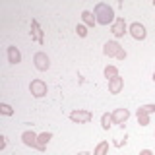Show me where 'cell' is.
Listing matches in <instances>:
<instances>
[{
    "mask_svg": "<svg viewBox=\"0 0 155 155\" xmlns=\"http://www.w3.org/2000/svg\"><path fill=\"white\" fill-rule=\"evenodd\" d=\"M37 136L33 130H25V132H21V142L23 145H27V147H31V149H37V151H41L39 149V143H37Z\"/></svg>",
    "mask_w": 155,
    "mask_h": 155,
    "instance_id": "9",
    "label": "cell"
},
{
    "mask_svg": "<svg viewBox=\"0 0 155 155\" xmlns=\"http://www.w3.org/2000/svg\"><path fill=\"white\" fill-rule=\"evenodd\" d=\"M128 33H130V37H132V39H136V41H145V37H147L145 25H143V23H140V21H134V23H130V27H128Z\"/></svg>",
    "mask_w": 155,
    "mask_h": 155,
    "instance_id": "6",
    "label": "cell"
},
{
    "mask_svg": "<svg viewBox=\"0 0 155 155\" xmlns=\"http://www.w3.org/2000/svg\"><path fill=\"white\" fill-rule=\"evenodd\" d=\"M0 140H2V143H0V149H6V145H8V138H6V136H2Z\"/></svg>",
    "mask_w": 155,
    "mask_h": 155,
    "instance_id": "21",
    "label": "cell"
},
{
    "mask_svg": "<svg viewBox=\"0 0 155 155\" xmlns=\"http://www.w3.org/2000/svg\"><path fill=\"white\" fill-rule=\"evenodd\" d=\"M136 118H138V124L140 126H147L149 124V113H145L142 107L136 110Z\"/></svg>",
    "mask_w": 155,
    "mask_h": 155,
    "instance_id": "14",
    "label": "cell"
},
{
    "mask_svg": "<svg viewBox=\"0 0 155 155\" xmlns=\"http://www.w3.org/2000/svg\"><path fill=\"white\" fill-rule=\"evenodd\" d=\"M128 23H126V19L124 18H116L114 19V23H113V25H110V31H113V35L116 37V39H120V37H124L126 35V33H128Z\"/></svg>",
    "mask_w": 155,
    "mask_h": 155,
    "instance_id": "7",
    "label": "cell"
},
{
    "mask_svg": "<svg viewBox=\"0 0 155 155\" xmlns=\"http://www.w3.org/2000/svg\"><path fill=\"white\" fill-rule=\"evenodd\" d=\"M109 142L107 140H103V142H99L95 145V149H93V155H109Z\"/></svg>",
    "mask_w": 155,
    "mask_h": 155,
    "instance_id": "15",
    "label": "cell"
},
{
    "mask_svg": "<svg viewBox=\"0 0 155 155\" xmlns=\"http://www.w3.org/2000/svg\"><path fill=\"white\" fill-rule=\"evenodd\" d=\"M93 16H95V19H97V23H99V25H113L114 19H116L114 8L109 6L107 2H97V4H95Z\"/></svg>",
    "mask_w": 155,
    "mask_h": 155,
    "instance_id": "1",
    "label": "cell"
},
{
    "mask_svg": "<svg viewBox=\"0 0 155 155\" xmlns=\"http://www.w3.org/2000/svg\"><path fill=\"white\" fill-rule=\"evenodd\" d=\"M142 109L145 110V113H155V103H147V105H142Z\"/></svg>",
    "mask_w": 155,
    "mask_h": 155,
    "instance_id": "20",
    "label": "cell"
},
{
    "mask_svg": "<svg viewBox=\"0 0 155 155\" xmlns=\"http://www.w3.org/2000/svg\"><path fill=\"white\" fill-rule=\"evenodd\" d=\"M6 54H8V62H10V64H19V62H21V52H19L18 47L10 45L6 48Z\"/></svg>",
    "mask_w": 155,
    "mask_h": 155,
    "instance_id": "11",
    "label": "cell"
},
{
    "mask_svg": "<svg viewBox=\"0 0 155 155\" xmlns=\"http://www.w3.org/2000/svg\"><path fill=\"white\" fill-rule=\"evenodd\" d=\"M52 140V134L51 132H41L37 136V143H39V149H41V153L47 149V145H48V142Z\"/></svg>",
    "mask_w": 155,
    "mask_h": 155,
    "instance_id": "12",
    "label": "cell"
},
{
    "mask_svg": "<svg viewBox=\"0 0 155 155\" xmlns=\"http://www.w3.org/2000/svg\"><path fill=\"white\" fill-rule=\"evenodd\" d=\"M68 116H70V120L76 122V124H87V122L93 120V113L87 110V109H74Z\"/></svg>",
    "mask_w": 155,
    "mask_h": 155,
    "instance_id": "3",
    "label": "cell"
},
{
    "mask_svg": "<svg viewBox=\"0 0 155 155\" xmlns=\"http://www.w3.org/2000/svg\"><path fill=\"white\" fill-rule=\"evenodd\" d=\"M33 66H35V70L39 72H47L48 68H51V58H48L47 52H43V51H39L33 54Z\"/></svg>",
    "mask_w": 155,
    "mask_h": 155,
    "instance_id": "4",
    "label": "cell"
},
{
    "mask_svg": "<svg viewBox=\"0 0 155 155\" xmlns=\"http://www.w3.org/2000/svg\"><path fill=\"white\" fill-rule=\"evenodd\" d=\"M153 81H155V72H153Z\"/></svg>",
    "mask_w": 155,
    "mask_h": 155,
    "instance_id": "24",
    "label": "cell"
},
{
    "mask_svg": "<svg viewBox=\"0 0 155 155\" xmlns=\"http://www.w3.org/2000/svg\"><path fill=\"white\" fill-rule=\"evenodd\" d=\"M153 4H155V0H153Z\"/></svg>",
    "mask_w": 155,
    "mask_h": 155,
    "instance_id": "25",
    "label": "cell"
},
{
    "mask_svg": "<svg viewBox=\"0 0 155 155\" xmlns=\"http://www.w3.org/2000/svg\"><path fill=\"white\" fill-rule=\"evenodd\" d=\"M103 74H105L107 80H113V78L120 76V74H118V68H116L114 64H107V66H105V70H103Z\"/></svg>",
    "mask_w": 155,
    "mask_h": 155,
    "instance_id": "16",
    "label": "cell"
},
{
    "mask_svg": "<svg viewBox=\"0 0 155 155\" xmlns=\"http://www.w3.org/2000/svg\"><path fill=\"white\" fill-rule=\"evenodd\" d=\"M110 114H113V124H116V126H124L126 122H128V118H130V110L124 109V107L114 109Z\"/></svg>",
    "mask_w": 155,
    "mask_h": 155,
    "instance_id": "8",
    "label": "cell"
},
{
    "mask_svg": "<svg viewBox=\"0 0 155 155\" xmlns=\"http://www.w3.org/2000/svg\"><path fill=\"white\" fill-rule=\"evenodd\" d=\"M81 21H84V25H87V27L97 25V19L93 16V12H89V10H84V12H81Z\"/></svg>",
    "mask_w": 155,
    "mask_h": 155,
    "instance_id": "13",
    "label": "cell"
},
{
    "mask_svg": "<svg viewBox=\"0 0 155 155\" xmlns=\"http://www.w3.org/2000/svg\"><path fill=\"white\" fill-rule=\"evenodd\" d=\"M87 29H89L87 25H84V23H78V25H76V33H78L81 39H85V37H87Z\"/></svg>",
    "mask_w": 155,
    "mask_h": 155,
    "instance_id": "19",
    "label": "cell"
},
{
    "mask_svg": "<svg viewBox=\"0 0 155 155\" xmlns=\"http://www.w3.org/2000/svg\"><path fill=\"white\" fill-rule=\"evenodd\" d=\"M138 155H155V153L151 151V149H142V151H140Z\"/></svg>",
    "mask_w": 155,
    "mask_h": 155,
    "instance_id": "22",
    "label": "cell"
},
{
    "mask_svg": "<svg viewBox=\"0 0 155 155\" xmlns=\"http://www.w3.org/2000/svg\"><path fill=\"white\" fill-rule=\"evenodd\" d=\"M122 89H124V78L122 76H116L113 80H109V93L110 95H118Z\"/></svg>",
    "mask_w": 155,
    "mask_h": 155,
    "instance_id": "10",
    "label": "cell"
},
{
    "mask_svg": "<svg viewBox=\"0 0 155 155\" xmlns=\"http://www.w3.org/2000/svg\"><path fill=\"white\" fill-rule=\"evenodd\" d=\"M110 126H114V124H113V114L105 113L103 116H101V128H103V130H109Z\"/></svg>",
    "mask_w": 155,
    "mask_h": 155,
    "instance_id": "17",
    "label": "cell"
},
{
    "mask_svg": "<svg viewBox=\"0 0 155 155\" xmlns=\"http://www.w3.org/2000/svg\"><path fill=\"white\" fill-rule=\"evenodd\" d=\"M47 91H48V87L47 84L43 80H31V84H29V93H31L35 99H41V97H45L47 95Z\"/></svg>",
    "mask_w": 155,
    "mask_h": 155,
    "instance_id": "5",
    "label": "cell"
},
{
    "mask_svg": "<svg viewBox=\"0 0 155 155\" xmlns=\"http://www.w3.org/2000/svg\"><path fill=\"white\" fill-rule=\"evenodd\" d=\"M0 114H2V116H12V114H14L12 105H8V103H0Z\"/></svg>",
    "mask_w": 155,
    "mask_h": 155,
    "instance_id": "18",
    "label": "cell"
},
{
    "mask_svg": "<svg viewBox=\"0 0 155 155\" xmlns=\"http://www.w3.org/2000/svg\"><path fill=\"white\" fill-rule=\"evenodd\" d=\"M103 54L109 58H118V60H126V56H128L118 41H107L103 45Z\"/></svg>",
    "mask_w": 155,
    "mask_h": 155,
    "instance_id": "2",
    "label": "cell"
},
{
    "mask_svg": "<svg viewBox=\"0 0 155 155\" xmlns=\"http://www.w3.org/2000/svg\"><path fill=\"white\" fill-rule=\"evenodd\" d=\"M78 155H91V153H89V151H80Z\"/></svg>",
    "mask_w": 155,
    "mask_h": 155,
    "instance_id": "23",
    "label": "cell"
},
{
    "mask_svg": "<svg viewBox=\"0 0 155 155\" xmlns=\"http://www.w3.org/2000/svg\"><path fill=\"white\" fill-rule=\"evenodd\" d=\"M153 136H155V134H153Z\"/></svg>",
    "mask_w": 155,
    "mask_h": 155,
    "instance_id": "26",
    "label": "cell"
}]
</instances>
